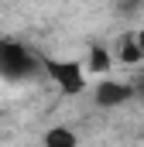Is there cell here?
<instances>
[{
  "mask_svg": "<svg viewBox=\"0 0 144 147\" xmlns=\"http://www.w3.org/2000/svg\"><path fill=\"white\" fill-rule=\"evenodd\" d=\"M130 96H134V89H130L127 82H117V79H100L96 89H93V99H96V106H103V110L124 106Z\"/></svg>",
  "mask_w": 144,
  "mask_h": 147,
  "instance_id": "obj_3",
  "label": "cell"
},
{
  "mask_svg": "<svg viewBox=\"0 0 144 147\" xmlns=\"http://www.w3.org/2000/svg\"><path fill=\"white\" fill-rule=\"evenodd\" d=\"M82 69H89V72H93V75H107L110 69H113V55H110L107 48H93Z\"/></svg>",
  "mask_w": 144,
  "mask_h": 147,
  "instance_id": "obj_6",
  "label": "cell"
},
{
  "mask_svg": "<svg viewBox=\"0 0 144 147\" xmlns=\"http://www.w3.org/2000/svg\"><path fill=\"white\" fill-rule=\"evenodd\" d=\"M41 72L52 79V86L65 96H75L86 89V69L79 62H69V58H48L41 62Z\"/></svg>",
  "mask_w": 144,
  "mask_h": 147,
  "instance_id": "obj_1",
  "label": "cell"
},
{
  "mask_svg": "<svg viewBox=\"0 0 144 147\" xmlns=\"http://www.w3.org/2000/svg\"><path fill=\"white\" fill-rule=\"evenodd\" d=\"M134 38H137V45H141V51H144V28H141V31H134Z\"/></svg>",
  "mask_w": 144,
  "mask_h": 147,
  "instance_id": "obj_8",
  "label": "cell"
},
{
  "mask_svg": "<svg viewBox=\"0 0 144 147\" xmlns=\"http://www.w3.org/2000/svg\"><path fill=\"white\" fill-rule=\"evenodd\" d=\"M41 147H79V137L72 127H48L41 137Z\"/></svg>",
  "mask_w": 144,
  "mask_h": 147,
  "instance_id": "obj_4",
  "label": "cell"
},
{
  "mask_svg": "<svg viewBox=\"0 0 144 147\" xmlns=\"http://www.w3.org/2000/svg\"><path fill=\"white\" fill-rule=\"evenodd\" d=\"M141 3H144V0H120V3H117V10H120V14H134Z\"/></svg>",
  "mask_w": 144,
  "mask_h": 147,
  "instance_id": "obj_7",
  "label": "cell"
},
{
  "mask_svg": "<svg viewBox=\"0 0 144 147\" xmlns=\"http://www.w3.org/2000/svg\"><path fill=\"white\" fill-rule=\"evenodd\" d=\"M117 55H120V65H141V62H144V51H141V45H137L134 34H124V38H120Z\"/></svg>",
  "mask_w": 144,
  "mask_h": 147,
  "instance_id": "obj_5",
  "label": "cell"
},
{
  "mask_svg": "<svg viewBox=\"0 0 144 147\" xmlns=\"http://www.w3.org/2000/svg\"><path fill=\"white\" fill-rule=\"evenodd\" d=\"M41 69V62L31 58L28 48H21L17 41H0V75L7 79H28Z\"/></svg>",
  "mask_w": 144,
  "mask_h": 147,
  "instance_id": "obj_2",
  "label": "cell"
}]
</instances>
